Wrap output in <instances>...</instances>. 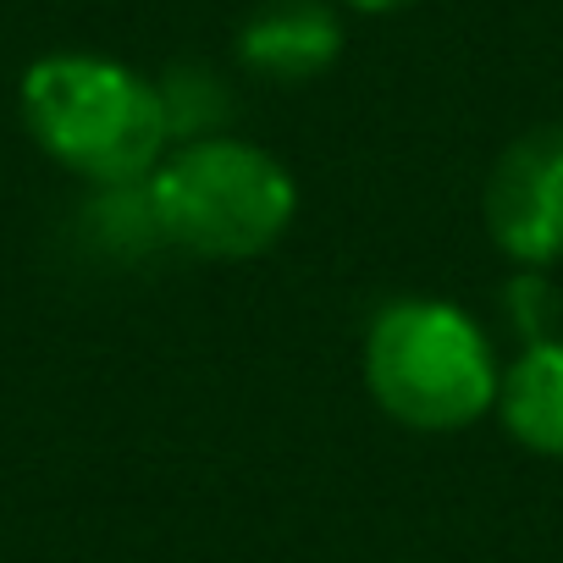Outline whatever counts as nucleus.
I'll return each mask as SVG.
<instances>
[{"mask_svg":"<svg viewBox=\"0 0 563 563\" xmlns=\"http://www.w3.org/2000/svg\"><path fill=\"white\" fill-rule=\"evenodd\" d=\"M23 122L34 144L95 188L150 183L166 161L161 89L106 56H45L23 73Z\"/></svg>","mask_w":563,"mask_h":563,"instance_id":"1","label":"nucleus"},{"mask_svg":"<svg viewBox=\"0 0 563 563\" xmlns=\"http://www.w3.org/2000/svg\"><path fill=\"white\" fill-rule=\"evenodd\" d=\"M166 249L194 260H254L288 232L299 188L271 150L243 139L177 144L150 177Z\"/></svg>","mask_w":563,"mask_h":563,"instance_id":"2","label":"nucleus"},{"mask_svg":"<svg viewBox=\"0 0 563 563\" xmlns=\"http://www.w3.org/2000/svg\"><path fill=\"white\" fill-rule=\"evenodd\" d=\"M481 327L442 299H398L365 332V387L409 431H459L497 404Z\"/></svg>","mask_w":563,"mask_h":563,"instance_id":"3","label":"nucleus"},{"mask_svg":"<svg viewBox=\"0 0 563 563\" xmlns=\"http://www.w3.org/2000/svg\"><path fill=\"white\" fill-rule=\"evenodd\" d=\"M486 232L519 271L563 260V128L519 133L486 177Z\"/></svg>","mask_w":563,"mask_h":563,"instance_id":"4","label":"nucleus"},{"mask_svg":"<svg viewBox=\"0 0 563 563\" xmlns=\"http://www.w3.org/2000/svg\"><path fill=\"white\" fill-rule=\"evenodd\" d=\"M343 56V23L327 0H265L238 29V62L265 84H310Z\"/></svg>","mask_w":563,"mask_h":563,"instance_id":"5","label":"nucleus"},{"mask_svg":"<svg viewBox=\"0 0 563 563\" xmlns=\"http://www.w3.org/2000/svg\"><path fill=\"white\" fill-rule=\"evenodd\" d=\"M497 409L514 442L563 459V338L530 343L497 382Z\"/></svg>","mask_w":563,"mask_h":563,"instance_id":"6","label":"nucleus"},{"mask_svg":"<svg viewBox=\"0 0 563 563\" xmlns=\"http://www.w3.org/2000/svg\"><path fill=\"white\" fill-rule=\"evenodd\" d=\"M84 227H89V243L100 254H111V260H144V254H161L166 249V232H161L150 183L100 188L89 199V210H84Z\"/></svg>","mask_w":563,"mask_h":563,"instance_id":"7","label":"nucleus"},{"mask_svg":"<svg viewBox=\"0 0 563 563\" xmlns=\"http://www.w3.org/2000/svg\"><path fill=\"white\" fill-rule=\"evenodd\" d=\"M155 89H161V111H166L172 144L221 139V128L232 117V95H227V84L216 73H205V67H172Z\"/></svg>","mask_w":563,"mask_h":563,"instance_id":"8","label":"nucleus"},{"mask_svg":"<svg viewBox=\"0 0 563 563\" xmlns=\"http://www.w3.org/2000/svg\"><path fill=\"white\" fill-rule=\"evenodd\" d=\"M508 310H514V321L525 327L530 343H547V338H552V327H547V316H552V288H547L541 271H519V282L508 288Z\"/></svg>","mask_w":563,"mask_h":563,"instance_id":"9","label":"nucleus"},{"mask_svg":"<svg viewBox=\"0 0 563 563\" xmlns=\"http://www.w3.org/2000/svg\"><path fill=\"white\" fill-rule=\"evenodd\" d=\"M343 7H354V12H365V18H387V12L415 7V0H343Z\"/></svg>","mask_w":563,"mask_h":563,"instance_id":"10","label":"nucleus"}]
</instances>
